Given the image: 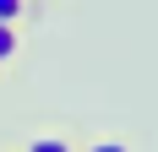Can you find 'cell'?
Here are the masks:
<instances>
[{
    "label": "cell",
    "instance_id": "6da1fadb",
    "mask_svg": "<svg viewBox=\"0 0 158 152\" xmlns=\"http://www.w3.org/2000/svg\"><path fill=\"white\" fill-rule=\"evenodd\" d=\"M16 49H22V27L16 22H0V65L16 60Z\"/></svg>",
    "mask_w": 158,
    "mask_h": 152
},
{
    "label": "cell",
    "instance_id": "7a4b0ae2",
    "mask_svg": "<svg viewBox=\"0 0 158 152\" xmlns=\"http://www.w3.org/2000/svg\"><path fill=\"white\" fill-rule=\"evenodd\" d=\"M22 152H77V147H71V136H33Z\"/></svg>",
    "mask_w": 158,
    "mask_h": 152
},
{
    "label": "cell",
    "instance_id": "3957f363",
    "mask_svg": "<svg viewBox=\"0 0 158 152\" xmlns=\"http://www.w3.org/2000/svg\"><path fill=\"white\" fill-rule=\"evenodd\" d=\"M22 16H33L27 0H0V22H16V27H22Z\"/></svg>",
    "mask_w": 158,
    "mask_h": 152
},
{
    "label": "cell",
    "instance_id": "277c9868",
    "mask_svg": "<svg viewBox=\"0 0 158 152\" xmlns=\"http://www.w3.org/2000/svg\"><path fill=\"white\" fill-rule=\"evenodd\" d=\"M87 152H131V147H126V141H114V136H104V141H93Z\"/></svg>",
    "mask_w": 158,
    "mask_h": 152
},
{
    "label": "cell",
    "instance_id": "5b68a950",
    "mask_svg": "<svg viewBox=\"0 0 158 152\" xmlns=\"http://www.w3.org/2000/svg\"><path fill=\"white\" fill-rule=\"evenodd\" d=\"M0 71H6V65H0Z\"/></svg>",
    "mask_w": 158,
    "mask_h": 152
}]
</instances>
